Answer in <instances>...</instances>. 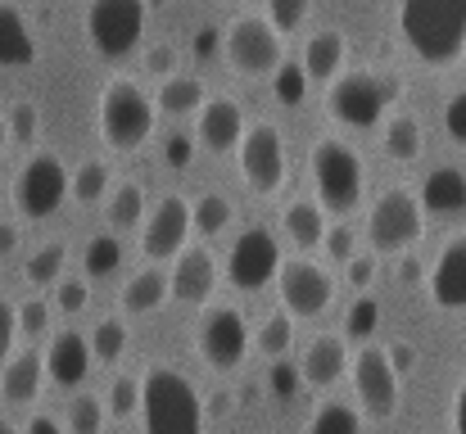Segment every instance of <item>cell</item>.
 <instances>
[{"instance_id":"23","label":"cell","mask_w":466,"mask_h":434,"mask_svg":"<svg viewBox=\"0 0 466 434\" xmlns=\"http://www.w3.org/2000/svg\"><path fill=\"white\" fill-rule=\"evenodd\" d=\"M172 298V272H163L158 263L141 267L127 286H123V308L132 317H146V312H158L163 303Z\"/></svg>"},{"instance_id":"39","label":"cell","mask_w":466,"mask_h":434,"mask_svg":"<svg viewBox=\"0 0 466 434\" xmlns=\"http://www.w3.org/2000/svg\"><path fill=\"white\" fill-rule=\"evenodd\" d=\"M105 408H109V417H132V412H141V380L137 376H114L109 380V389H105Z\"/></svg>"},{"instance_id":"54","label":"cell","mask_w":466,"mask_h":434,"mask_svg":"<svg viewBox=\"0 0 466 434\" xmlns=\"http://www.w3.org/2000/svg\"><path fill=\"white\" fill-rule=\"evenodd\" d=\"M167 163H172V167H186V163H190V141H186V136H172V141H167Z\"/></svg>"},{"instance_id":"35","label":"cell","mask_w":466,"mask_h":434,"mask_svg":"<svg viewBox=\"0 0 466 434\" xmlns=\"http://www.w3.org/2000/svg\"><path fill=\"white\" fill-rule=\"evenodd\" d=\"M309 68L304 64H295V59H286L281 68H277V77H272V96L281 100V105H290V109H299L304 100H309Z\"/></svg>"},{"instance_id":"10","label":"cell","mask_w":466,"mask_h":434,"mask_svg":"<svg viewBox=\"0 0 466 434\" xmlns=\"http://www.w3.org/2000/svg\"><path fill=\"white\" fill-rule=\"evenodd\" d=\"M195 344H199V358L213 367V371H236L249 353V326H245V312L240 308H227V303H208L199 312V326H195Z\"/></svg>"},{"instance_id":"41","label":"cell","mask_w":466,"mask_h":434,"mask_svg":"<svg viewBox=\"0 0 466 434\" xmlns=\"http://www.w3.org/2000/svg\"><path fill=\"white\" fill-rule=\"evenodd\" d=\"M309 9H312V0H268V18L277 23L281 36L299 32V23L309 18Z\"/></svg>"},{"instance_id":"45","label":"cell","mask_w":466,"mask_h":434,"mask_svg":"<svg viewBox=\"0 0 466 434\" xmlns=\"http://www.w3.org/2000/svg\"><path fill=\"white\" fill-rule=\"evenodd\" d=\"M344 281H349V289L367 294L371 281H376V254H358V258H349V263H344Z\"/></svg>"},{"instance_id":"34","label":"cell","mask_w":466,"mask_h":434,"mask_svg":"<svg viewBox=\"0 0 466 434\" xmlns=\"http://www.w3.org/2000/svg\"><path fill=\"white\" fill-rule=\"evenodd\" d=\"M127 321L123 317H105L96 330H91V348H96V362H118L127 353Z\"/></svg>"},{"instance_id":"47","label":"cell","mask_w":466,"mask_h":434,"mask_svg":"<svg viewBox=\"0 0 466 434\" xmlns=\"http://www.w3.org/2000/svg\"><path fill=\"white\" fill-rule=\"evenodd\" d=\"M18 326H23V335H46V326H50V303H46V298H27V303L18 308Z\"/></svg>"},{"instance_id":"11","label":"cell","mask_w":466,"mask_h":434,"mask_svg":"<svg viewBox=\"0 0 466 434\" xmlns=\"http://www.w3.org/2000/svg\"><path fill=\"white\" fill-rule=\"evenodd\" d=\"M281 245L268 227H245L227 254V281L236 289H263L281 277Z\"/></svg>"},{"instance_id":"25","label":"cell","mask_w":466,"mask_h":434,"mask_svg":"<svg viewBox=\"0 0 466 434\" xmlns=\"http://www.w3.org/2000/svg\"><path fill=\"white\" fill-rule=\"evenodd\" d=\"M344 59H349V41L344 32H317L304 45V68H309L312 82H335V73H344Z\"/></svg>"},{"instance_id":"59","label":"cell","mask_w":466,"mask_h":434,"mask_svg":"<svg viewBox=\"0 0 466 434\" xmlns=\"http://www.w3.org/2000/svg\"><path fill=\"white\" fill-rule=\"evenodd\" d=\"M0 434H23V430H14V426H9V421H0Z\"/></svg>"},{"instance_id":"40","label":"cell","mask_w":466,"mask_h":434,"mask_svg":"<svg viewBox=\"0 0 466 434\" xmlns=\"http://www.w3.org/2000/svg\"><path fill=\"white\" fill-rule=\"evenodd\" d=\"M105 417H109V408L100 399L82 394L68 403V434H105Z\"/></svg>"},{"instance_id":"12","label":"cell","mask_w":466,"mask_h":434,"mask_svg":"<svg viewBox=\"0 0 466 434\" xmlns=\"http://www.w3.org/2000/svg\"><path fill=\"white\" fill-rule=\"evenodd\" d=\"M349 376H353V394H358L362 412L371 421H394V412H399V371H394L390 353L367 344L362 353H353Z\"/></svg>"},{"instance_id":"26","label":"cell","mask_w":466,"mask_h":434,"mask_svg":"<svg viewBox=\"0 0 466 434\" xmlns=\"http://www.w3.org/2000/svg\"><path fill=\"white\" fill-rule=\"evenodd\" d=\"M421 204L426 213H462L466 208V172L458 167H435L421 181Z\"/></svg>"},{"instance_id":"58","label":"cell","mask_w":466,"mask_h":434,"mask_svg":"<svg viewBox=\"0 0 466 434\" xmlns=\"http://www.w3.org/2000/svg\"><path fill=\"white\" fill-rule=\"evenodd\" d=\"M5 145H9V118L0 114V154H5Z\"/></svg>"},{"instance_id":"3","label":"cell","mask_w":466,"mask_h":434,"mask_svg":"<svg viewBox=\"0 0 466 434\" xmlns=\"http://www.w3.org/2000/svg\"><path fill=\"white\" fill-rule=\"evenodd\" d=\"M96 123H100L105 145H114V149H141V145L155 136V100L146 96L141 82L109 77L105 91H100V105H96Z\"/></svg>"},{"instance_id":"21","label":"cell","mask_w":466,"mask_h":434,"mask_svg":"<svg viewBox=\"0 0 466 434\" xmlns=\"http://www.w3.org/2000/svg\"><path fill=\"white\" fill-rule=\"evenodd\" d=\"M41 380H46V358L32 353V348L14 353L0 367V394H5V403H32L41 394Z\"/></svg>"},{"instance_id":"37","label":"cell","mask_w":466,"mask_h":434,"mask_svg":"<svg viewBox=\"0 0 466 434\" xmlns=\"http://www.w3.org/2000/svg\"><path fill=\"white\" fill-rule=\"evenodd\" d=\"M109 167L100 163V158H91V163H82L77 172H73V199H82V204H96V199H109Z\"/></svg>"},{"instance_id":"50","label":"cell","mask_w":466,"mask_h":434,"mask_svg":"<svg viewBox=\"0 0 466 434\" xmlns=\"http://www.w3.org/2000/svg\"><path fill=\"white\" fill-rule=\"evenodd\" d=\"M172 64H177V50H172L167 41H155V45H150V55H146V68H150V73H167V77H172Z\"/></svg>"},{"instance_id":"31","label":"cell","mask_w":466,"mask_h":434,"mask_svg":"<svg viewBox=\"0 0 466 434\" xmlns=\"http://www.w3.org/2000/svg\"><path fill=\"white\" fill-rule=\"evenodd\" d=\"M231 217H236V204H231L227 195L208 190V195H199V199H195V231H199L204 240L222 236V231L231 227Z\"/></svg>"},{"instance_id":"4","label":"cell","mask_w":466,"mask_h":434,"mask_svg":"<svg viewBox=\"0 0 466 434\" xmlns=\"http://www.w3.org/2000/svg\"><path fill=\"white\" fill-rule=\"evenodd\" d=\"M309 167H312V186H317V204L326 213L344 217V213H353L362 204V158L344 141H335V136L312 141Z\"/></svg>"},{"instance_id":"42","label":"cell","mask_w":466,"mask_h":434,"mask_svg":"<svg viewBox=\"0 0 466 434\" xmlns=\"http://www.w3.org/2000/svg\"><path fill=\"white\" fill-rule=\"evenodd\" d=\"M358 236H353V227L349 222H335V227H326V240H321V249L330 254V258H339V263H349V258H358Z\"/></svg>"},{"instance_id":"27","label":"cell","mask_w":466,"mask_h":434,"mask_svg":"<svg viewBox=\"0 0 466 434\" xmlns=\"http://www.w3.org/2000/svg\"><path fill=\"white\" fill-rule=\"evenodd\" d=\"M204 105H208V96H204V82H199V77H190V73L163 77V86H158V109H163V114L186 118V114H199Z\"/></svg>"},{"instance_id":"24","label":"cell","mask_w":466,"mask_h":434,"mask_svg":"<svg viewBox=\"0 0 466 434\" xmlns=\"http://www.w3.org/2000/svg\"><path fill=\"white\" fill-rule=\"evenodd\" d=\"M281 227H286L290 245H299V254H309L326 240V208L317 199H290L281 213Z\"/></svg>"},{"instance_id":"20","label":"cell","mask_w":466,"mask_h":434,"mask_svg":"<svg viewBox=\"0 0 466 434\" xmlns=\"http://www.w3.org/2000/svg\"><path fill=\"white\" fill-rule=\"evenodd\" d=\"M353 371V358H349V344L344 335H317L309 348H304V362H299V376L309 389H330L339 376Z\"/></svg>"},{"instance_id":"19","label":"cell","mask_w":466,"mask_h":434,"mask_svg":"<svg viewBox=\"0 0 466 434\" xmlns=\"http://www.w3.org/2000/svg\"><path fill=\"white\" fill-rule=\"evenodd\" d=\"M213 289H218V258H213V249L190 245V249L172 263V298L199 308V303L213 298Z\"/></svg>"},{"instance_id":"13","label":"cell","mask_w":466,"mask_h":434,"mask_svg":"<svg viewBox=\"0 0 466 434\" xmlns=\"http://www.w3.org/2000/svg\"><path fill=\"white\" fill-rule=\"evenodd\" d=\"M236 158H240V172H245L254 195L268 199V195H277L286 186V141H281V132L272 123H254L245 132L240 149H236Z\"/></svg>"},{"instance_id":"46","label":"cell","mask_w":466,"mask_h":434,"mask_svg":"<svg viewBox=\"0 0 466 434\" xmlns=\"http://www.w3.org/2000/svg\"><path fill=\"white\" fill-rule=\"evenodd\" d=\"M18 330H23V326H18V308L0 294V362L14 358V339H18Z\"/></svg>"},{"instance_id":"8","label":"cell","mask_w":466,"mask_h":434,"mask_svg":"<svg viewBox=\"0 0 466 434\" xmlns=\"http://www.w3.org/2000/svg\"><path fill=\"white\" fill-rule=\"evenodd\" d=\"M68 195H73V172L64 167V158L55 149L27 154V163L18 167V181H14L18 213L23 217H55Z\"/></svg>"},{"instance_id":"5","label":"cell","mask_w":466,"mask_h":434,"mask_svg":"<svg viewBox=\"0 0 466 434\" xmlns=\"http://www.w3.org/2000/svg\"><path fill=\"white\" fill-rule=\"evenodd\" d=\"M399 100V82L385 73H339L326 91V114L353 132H367L385 118V109Z\"/></svg>"},{"instance_id":"53","label":"cell","mask_w":466,"mask_h":434,"mask_svg":"<svg viewBox=\"0 0 466 434\" xmlns=\"http://www.w3.org/2000/svg\"><path fill=\"white\" fill-rule=\"evenodd\" d=\"M421 277H426V272H421V263H417L412 254H403V258H399V281H403V286H417Z\"/></svg>"},{"instance_id":"32","label":"cell","mask_w":466,"mask_h":434,"mask_svg":"<svg viewBox=\"0 0 466 434\" xmlns=\"http://www.w3.org/2000/svg\"><path fill=\"white\" fill-rule=\"evenodd\" d=\"M304 434H362V412L330 399V403H321L309 417V430Z\"/></svg>"},{"instance_id":"36","label":"cell","mask_w":466,"mask_h":434,"mask_svg":"<svg viewBox=\"0 0 466 434\" xmlns=\"http://www.w3.org/2000/svg\"><path fill=\"white\" fill-rule=\"evenodd\" d=\"M290 339H295V317H290V312H272V317L258 326V335H254V344H258L263 358H281V353L290 348Z\"/></svg>"},{"instance_id":"55","label":"cell","mask_w":466,"mask_h":434,"mask_svg":"<svg viewBox=\"0 0 466 434\" xmlns=\"http://www.w3.org/2000/svg\"><path fill=\"white\" fill-rule=\"evenodd\" d=\"M453 434H466V376L458 385V394H453Z\"/></svg>"},{"instance_id":"29","label":"cell","mask_w":466,"mask_h":434,"mask_svg":"<svg viewBox=\"0 0 466 434\" xmlns=\"http://www.w3.org/2000/svg\"><path fill=\"white\" fill-rule=\"evenodd\" d=\"M385 154L394 158V163H417L421 158V123L412 118V114H394L390 123H385Z\"/></svg>"},{"instance_id":"7","label":"cell","mask_w":466,"mask_h":434,"mask_svg":"<svg viewBox=\"0 0 466 434\" xmlns=\"http://www.w3.org/2000/svg\"><path fill=\"white\" fill-rule=\"evenodd\" d=\"M426 231V204L417 190L408 186H390L376 204H371V217H367V240H371V254H408Z\"/></svg>"},{"instance_id":"2","label":"cell","mask_w":466,"mask_h":434,"mask_svg":"<svg viewBox=\"0 0 466 434\" xmlns=\"http://www.w3.org/2000/svg\"><path fill=\"white\" fill-rule=\"evenodd\" d=\"M146 434H204V399L177 367H150L141 376Z\"/></svg>"},{"instance_id":"22","label":"cell","mask_w":466,"mask_h":434,"mask_svg":"<svg viewBox=\"0 0 466 434\" xmlns=\"http://www.w3.org/2000/svg\"><path fill=\"white\" fill-rule=\"evenodd\" d=\"M36 59V36L27 18L0 0V68H27Z\"/></svg>"},{"instance_id":"49","label":"cell","mask_w":466,"mask_h":434,"mask_svg":"<svg viewBox=\"0 0 466 434\" xmlns=\"http://www.w3.org/2000/svg\"><path fill=\"white\" fill-rule=\"evenodd\" d=\"M299 380H304V376H299V367H286V362H277V367H272V389H277V399H290V394L299 389Z\"/></svg>"},{"instance_id":"1","label":"cell","mask_w":466,"mask_h":434,"mask_svg":"<svg viewBox=\"0 0 466 434\" xmlns=\"http://www.w3.org/2000/svg\"><path fill=\"white\" fill-rule=\"evenodd\" d=\"M399 32L421 64L453 68L466 50V0H399Z\"/></svg>"},{"instance_id":"38","label":"cell","mask_w":466,"mask_h":434,"mask_svg":"<svg viewBox=\"0 0 466 434\" xmlns=\"http://www.w3.org/2000/svg\"><path fill=\"white\" fill-rule=\"evenodd\" d=\"M376 326H380V303H376V294H358V298L349 303V312H344V335H349V339H371Z\"/></svg>"},{"instance_id":"15","label":"cell","mask_w":466,"mask_h":434,"mask_svg":"<svg viewBox=\"0 0 466 434\" xmlns=\"http://www.w3.org/2000/svg\"><path fill=\"white\" fill-rule=\"evenodd\" d=\"M190 227H195V204H186L181 195H163L155 204V213L146 217V227H141V254L150 263H163V258L177 263L186 254Z\"/></svg>"},{"instance_id":"16","label":"cell","mask_w":466,"mask_h":434,"mask_svg":"<svg viewBox=\"0 0 466 434\" xmlns=\"http://www.w3.org/2000/svg\"><path fill=\"white\" fill-rule=\"evenodd\" d=\"M245 132H249L245 109H240L231 96H213V100L195 114V141L204 145L208 154H218V158L231 154V149H240Z\"/></svg>"},{"instance_id":"56","label":"cell","mask_w":466,"mask_h":434,"mask_svg":"<svg viewBox=\"0 0 466 434\" xmlns=\"http://www.w3.org/2000/svg\"><path fill=\"white\" fill-rule=\"evenodd\" d=\"M18 249V227L14 222H0V258H9Z\"/></svg>"},{"instance_id":"30","label":"cell","mask_w":466,"mask_h":434,"mask_svg":"<svg viewBox=\"0 0 466 434\" xmlns=\"http://www.w3.org/2000/svg\"><path fill=\"white\" fill-rule=\"evenodd\" d=\"M64 263H68V249L59 245V240H50V245H41L27 263H23V281L32 289H46L59 281V272H64Z\"/></svg>"},{"instance_id":"43","label":"cell","mask_w":466,"mask_h":434,"mask_svg":"<svg viewBox=\"0 0 466 434\" xmlns=\"http://www.w3.org/2000/svg\"><path fill=\"white\" fill-rule=\"evenodd\" d=\"M86 303H91V289H86V281H82V277H68V281H59V289H55V308H59V312L77 317Z\"/></svg>"},{"instance_id":"33","label":"cell","mask_w":466,"mask_h":434,"mask_svg":"<svg viewBox=\"0 0 466 434\" xmlns=\"http://www.w3.org/2000/svg\"><path fill=\"white\" fill-rule=\"evenodd\" d=\"M118 263H123V240L118 236H91L86 240V249H82L86 277H109V272H118Z\"/></svg>"},{"instance_id":"17","label":"cell","mask_w":466,"mask_h":434,"mask_svg":"<svg viewBox=\"0 0 466 434\" xmlns=\"http://www.w3.org/2000/svg\"><path fill=\"white\" fill-rule=\"evenodd\" d=\"M426 289L435 298V308L444 312H466V231L449 236L431 277H426Z\"/></svg>"},{"instance_id":"28","label":"cell","mask_w":466,"mask_h":434,"mask_svg":"<svg viewBox=\"0 0 466 434\" xmlns=\"http://www.w3.org/2000/svg\"><path fill=\"white\" fill-rule=\"evenodd\" d=\"M105 217H109L118 231L146 227V217H150V208H146V186H141V181H118V186L109 190V199H105Z\"/></svg>"},{"instance_id":"14","label":"cell","mask_w":466,"mask_h":434,"mask_svg":"<svg viewBox=\"0 0 466 434\" xmlns=\"http://www.w3.org/2000/svg\"><path fill=\"white\" fill-rule=\"evenodd\" d=\"M277 294H281V312H290V317H299V321H312V317H321V312L330 308L335 281H330V272H326L321 263L290 258V263L281 267V277H277Z\"/></svg>"},{"instance_id":"9","label":"cell","mask_w":466,"mask_h":434,"mask_svg":"<svg viewBox=\"0 0 466 434\" xmlns=\"http://www.w3.org/2000/svg\"><path fill=\"white\" fill-rule=\"evenodd\" d=\"M146 32V0H91L86 36L100 59H127Z\"/></svg>"},{"instance_id":"6","label":"cell","mask_w":466,"mask_h":434,"mask_svg":"<svg viewBox=\"0 0 466 434\" xmlns=\"http://www.w3.org/2000/svg\"><path fill=\"white\" fill-rule=\"evenodd\" d=\"M222 55L240 77H277V68L286 64V45L272 18L263 14H240L227 23L222 32Z\"/></svg>"},{"instance_id":"44","label":"cell","mask_w":466,"mask_h":434,"mask_svg":"<svg viewBox=\"0 0 466 434\" xmlns=\"http://www.w3.org/2000/svg\"><path fill=\"white\" fill-rule=\"evenodd\" d=\"M9 141H18V145L36 141V105L18 100V105L9 109Z\"/></svg>"},{"instance_id":"57","label":"cell","mask_w":466,"mask_h":434,"mask_svg":"<svg viewBox=\"0 0 466 434\" xmlns=\"http://www.w3.org/2000/svg\"><path fill=\"white\" fill-rule=\"evenodd\" d=\"M218 41H222V32H218V27H204V32H199V41H195V50H199V55H213V50H218Z\"/></svg>"},{"instance_id":"18","label":"cell","mask_w":466,"mask_h":434,"mask_svg":"<svg viewBox=\"0 0 466 434\" xmlns=\"http://www.w3.org/2000/svg\"><path fill=\"white\" fill-rule=\"evenodd\" d=\"M91 362H96V348L82 330H59L50 339V353H46V376L59 385V389H77L86 385L91 376Z\"/></svg>"},{"instance_id":"52","label":"cell","mask_w":466,"mask_h":434,"mask_svg":"<svg viewBox=\"0 0 466 434\" xmlns=\"http://www.w3.org/2000/svg\"><path fill=\"white\" fill-rule=\"evenodd\" d=\"M23 434H68L55 417H46V412H36V417H27V426H23Z\"/></svg>"},{"instance_id":"48","label":"cell","mask_w":466,"mask_h":434,"mask_svg":"<svg viewBox=\"0 0 466 434\" xmlns=\"http://www.w3.org/2000/svg\"><path fill=\"white\" fill-rule=\"evenodd\" d=\"M444 132L458 145H466V91H458V96L444 105Z\"/></svg>"},{"instance_id":"51","label":"cell","mask_w":466,"mask_h":434,"mask_svg":"<svg viewBox=\"0 0 466 434\" xmlns=\"http://www.w3.org/2000/svg\"><path fill=\"white\" fill-rule=\"evenodd\" d=\"M385 353H390V362H394V371H399V376H408V371L417 367V348H412V344H403V339H399V344H390Z\"/></svg>"}]
</instances>
